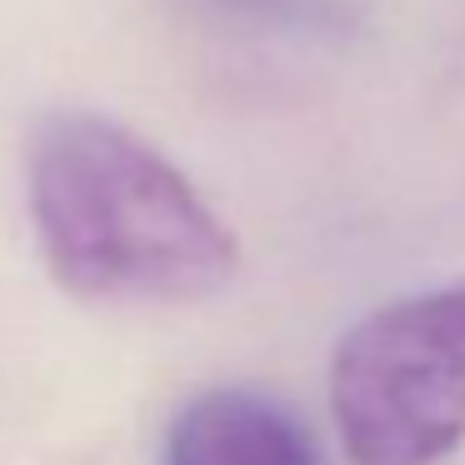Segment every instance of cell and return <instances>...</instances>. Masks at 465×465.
Returning a JSON list of instances; mask_svg holds the SVG:
<instances>
[{"label":"cell","mask_w":465,"mask_h":465,"mask_svg":"<svg viewBox=\"0 0 465 465\" xmlns=\"http://www.w3.org/2000/svg\"><path fill=\"white\" fill-rule=\"evenodd\" d=\"M51 275L85 301L181 305L225 291L241 241L151 141L95 111H55L25 155Z\"/></svg>","instance_id":"obj_1"},{"label":"cell","mask_w":465,"mask_h":465,"mask_svg":"<svg viewBox=\"0 0 465 465\" xmlns=\"http://www.w3.org/2000/svg\"><path fill=\"white\" fill-rule=\"evenodd\" d=\"M331 411L351 465H435L465 435V285L375 305L341 335Z\"/></svg>","instance_id":"obj_2"},{"label":"cell","mask_w":465,"mask_h":465,"mask_svg":"<svg viewBox=\"0 0 465 465\" xmlns=\"http://www.w3.org/2000/svg\"><path fill=\"white\" fill-rule=\"evenodd\" d=\"M165 465H315L311 435L255 391H205L175 411Z\"/></svg>","instance_id":"obj_3"},{"label":"cell","mask_w":465,"mask_h":465,"mask_svg":"<svg viewBox=\"0 0 465 465\" xmlns=\"http://www.w3.org/2000/svg\"><path fill=\"white\" fill-rule=\"evenodd\" d=\"M231 5H241V11H285L295 0H231Z\"/></svg>","instance_id":"obj_4"}]
</instances>
